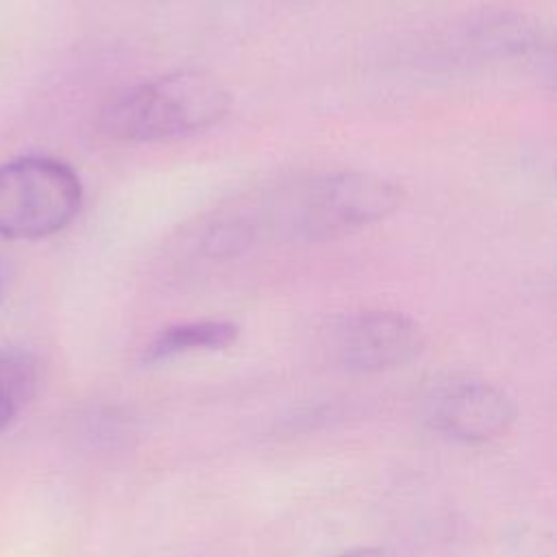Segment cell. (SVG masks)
I'll return each mask as SVG.
<instances>
[{"instance_id": "cell-2", "label": "cell", "mask_w": 557, "mask_h": 557, "mask_svg": "<svg viewBox=\"0 0 557 557\" xmlns=\"http://www.w3.org/2000/svg\"><path fill=\"white\" fill-rule=\"evenodd\" d=\"M403 189L374 172L339 170L296 187L281 205L276 224L294 242L348 235L394 213Z\"/></svg>"}, {"instance_id": "cell-4", "label": "cell", "mask_w": 557, "mask_h": 557, "mask_svg": "<svg viewBox=\"0 0 557 557\" xmlns=\"http://www.w3.org/2000/svg\"><path fill=\"white\" fill-rule=\"evenodd\" d=\"M422 329L398 311H357L335 324L333 348L344 368L352 372H381L403 366L420 355Z\"/></svg>"}, {"instance_id": "cell-8", "label": "cell", "mask_w": 557, "mask_h": 557, "mask_svg": "<svg viewBox=\"0 0 557 557\" xmlns=\"http://www.w3.org/2000/svg\"><path fill=\"white\" fill-rule=\"evenodd\" d=\"M335 557H389L383 548H366V546H361V548H350V550H346V553H339V555H335Z\"/></svg>"}, {"instance_id": "cell-9", "label": "cell", "mask_w": 557, "mask_h": 557, "mask_svg": "<svg viewBox=\"0 0 557 557\" xmlns=\"http://www.w3.org/2000/svg\"><path fill=\"white\" fill-rule=\"evenodd\" d=\"M0 296H2V274H0Z\"/></svg>"}, {"instance_id": "cell-6", "label": "cell", "mask_w": 557, "mask_h": 557, "mask_svg": "<svg viewBox=\"0 0 557 557\" xmlns=\"http://www.w3.org/2000/svg\"><path fill=\"white\" fill-rule=\"evenodd\" d=\"M239 335L231 320H196L163 329L144 350V363H159L189 350H222Z\"/></svg>"}, {"instance_id": "cell-1", "label": "cell", "mask_w": 557, "mask_h": 557, "mask_svg": "<svg viewBox=\"0 0 557 557\" xmlns=\"http://www.w3.org/2000/svg\"><path fill=\"white\" fill-rule=\"evenodd\" d=\"M228 109L231 94L218 78L172 72L113 94L98 111V128L115 141L163 144L215 126Z\"/></svg>"}, {"instance_id": "cell-7", "label": "cell", "mask_w": 557, "mask_h": 557, "mask_svg": "<svg viewBox=\"0 0 557 557\" xmlns=\"http://www.w3.org/2000/svg\"><path fill=\"white\" fill-rule=\"evenodd\" d=\"M39 387V363L24 350L0 352V431L11 426Z\"/></svg>"}, {"instance_id": "cell-5", "label": "cell", "mask_w": 557, "mask_h": 557, "mask_svg": "<svg viewBox=\"0 0 557 557\" xmlns=\"http://www.w3.org/2000/svg\"><path fill=\"white\" fill-rule=\"evenodd\" d=\"M516 416L511 398L485 381H453L424 403L426 424L459 442H487L507 431Z\"/></svg>"}, {"instance_id": "cell-3", "label": "cell", "mask_w": 557, "mask_h": 557, "mask_svg": "<svg viewBox=\"0 0 557 557\" xmlns=\"http://www.w3.org/2000/svg\"><path fill=\"white\" fill-rule=\"evenodd\" d=\"M81 205L83 183L70 163L48 154L0 163V237H50L74 222Z\"/></svg>"}]
</instances>
